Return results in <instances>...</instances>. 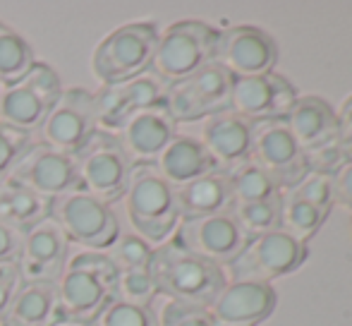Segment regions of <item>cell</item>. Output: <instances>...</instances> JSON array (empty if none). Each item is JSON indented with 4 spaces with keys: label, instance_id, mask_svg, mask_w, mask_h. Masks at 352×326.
<instances>
[{
    "label": "cell",
    "instance_id": "obj_39",
    "mask_svg": "<svg viewBox=\"0 0 352 326\" xmlns=\"http://www.w3.org/2000/svg\"><path fill=\"white\" fill-rule=\"evenodd\" d=\"M24 233L0 221V264H17L22 257Z\"/></svg>",
    "mask_w": 352,
    "mask_h": 326
},
{
    "label": "cell",
    "instance_id": "obj_35",
    "mask_svg": "<svg viewBox=\"0 0 352 326\" xmlns=\"http://www.w3.org/2000/svg\"><path fill=\"white\" fill-rule=\"evenodd\" d=\"M32 135L17 127L0 122V180L12 173V168L17 166V161L24 156V151L32 146Z\"/></svg>",
    "mask_w": 352,
    "mask_h": 326
},
{
    "label": "cell",
    "instance_id": "obj_7",
    "mask_svg": "<svg viewBox=\"0 0 352 326\" xmlns=\"http://www.w3.org/2000/svg\"><path fill=\"white\" fill-rule=\"evenodd\" d=\"M63 89L65 87L56 67L51 63L36 61L22 80L0 91V122H8L29 135L41 130Z\"/></svg>",
    "mask_w": 352,
    "mask_h": 326
},
{
    "label": "cell",
    "instance_id": "obj_37",
    "mask_svg": "<svg viewBox=\"0 0 352 326\" xmlns=\"http://www.w3.org/2000/svg\"><path fill=\"white\" fill-rule=\"evenodd\" d=\"M287 195L297 197V199H305L314 206H321V209H329L336 204L333 199V177L329 175H316V173H307L295 187L290 190H283Z\"/></svg>",
    "mask_w": 352,
    "mask_h": 326
},
{
    "label": "cell",
    "instance_id": "obj_41",
    "mask_svg": "<svg viewBox=\"0 0 352 326\" xmlns=\"http://www.w3.org/2000/svg\"><path fill=\"white\" fill-rule=\"evenodd\" d=\"M333 199L352 209V163L348 161L333 175Z\"/></svg>",
    "mask_w": 352,
    "mask_h": 326
},
{
    "label": "cell",
    "instance_id": "obj_1",
    "mask_svg": "<svg viewBox=\"0 0 352 326\" xmlns=\"http://www.w3.org/2000/svg\"><path fill=\"white\" fill-rule=\"evenodd\" d=\"M120 269L108 252L77 250L58 281V303L63 319L94 324L108 305L116 300Z\"/></svg>",
    "mask_w": 352,
    "mask_h": 326
},
{
    "label": "cell",
    "instance_id": "obj_30",
    "mask_svg": "<svg viewBox=\"0 0 352 326\" xmlns=\"http://www.w3.org/2000/svg\"><path fill=\"white\" fill-rule=\"evenodd\" d=\"M230 214L235 216L237 226H240L247 238L271 233V230H278V224H280V197L278 199H269V202L230 206Z\"/></svg>",
    "mask_w": 352,
    "mask_h": 326
},
{
    "label": "cell",
    "instance_id": "obj_20",
    "mask_svg": "<svg viewBox=\"0 0 352 326\" xmlns=\"http://www.w3.org/2000/svg\"><path fill=\"white\" fill-rule=\"evenodd\" d=\"M276 303L278 295L271 283L228 281L209 305V314L216 326H256L274 312Z\"/></svg>",
    "mask_w": 352,
    "mask_h": 326
},
{
    "label": "cell",
    "instance_id": "obj_6",
    "mask_svg": "<svg viewBox=\"0 0 352 326\" xmlns=\"http://www.w3.org/2000/svg\"><path fill=\"white\" fill-rule=\"evenodd\" d=\"M74 161L79 173V190L108 206L125 197L132 163L113 132L96 130L91 140L74 154Z\"/></svg>",
    "mask_w": 352,
    "mask_h": 326
},
{
    "label": "cell",
    "instance_id": "obj_34",
    "mask_svg": "<svg viewBox=\"0 0 352 326\" xmlns=\"http://www.w3.org/2000/svg\"><path fill=\"white\" fill-rule=\"evenodd\" d=\"M153 312H156L158 326H216L206 307H195L170 298L163 300Z\"/></svg>",
    "mask_w": 352,
    "mask_h": 326
},
{
    "label": "cell",
    "instance_id": "obj_31",
    "mask_svg": "<svg viewBox=\"0 0 352 326\" xmlns=\"http://www.w3.org/2000/svg\"><path fill=\"white\" fill-rule=\"evenodd\" d=\"M106 252L120 271H132V269H148L153 247L146 240H142L137 233H120V238Z\"/></svg>",
    "mask_w": 352,
    "mask_h": 326
},
{
    "label": "cell",
    "instance_id": "obj_33",
    "mask_svg": "<svg viewBox=\"0 0 352 326\" xmlns=\"http://www.w3.org/2000/svg\"><path fill=\"white\" fill-rule=\"evenodd\" d=\"M118 300H125L132 305H144L151 307V303L158 298L156 283H153L148 269H132V271H120V281H118Z\"/></svg>",
    "mask_w": 352,
    "mask_h": 326
},
{
    "label": "cell",
    "instance_id": "obj_21",
    "mask_svg": "<svg viewBox=\"0 0 352 326\" xmlns=\"http://www.w3.org/2000/svg\"><path fill=\"white\" fill-rule=\"evenodd\" d=\"M201 144L213 163V171L232 173L242 163L250 161L252 122L235 116L232 111H223L206 118L201 130Z\"/></svg>",
    "mask_w": 352,
    "mask_h": 326
},
{
    "label": "cell",
    "instance_id": "obj_5",
    "mask_svg": "<svg viewBox=\"0 0 352 326\" xmlns=\"http://www.w3.org/2000/svg\"><path fill=\"white\" fill-rule=\"evenodd\" d=\"M221 29L201 19H180L168 24L158 36L153 53L151 72H156L166 84H175L199 67L213 63Z\"/></svg>",
    "mask_w": 352,
    "mask_h": 326
},
{
    "label": "cell",
    "instance_id": "obj_24",
    "mask_svg": "<svg viewBox=\"0 0 352 326\" xmlns=\"http://www.w3.org/2000/svg\"><path fill=\"white\" fill-rule=\"evenodd\" d=\"M63 319L56 283L22 281L0 326H56Z\"/></svg>",
    "mask_w": 352,
    "mask_h": 326
},
{
    "label": "cell",
    "instance_id": "obj_14",
    "mask_svg": "<svg viewBox=\"0 0 352 326\" xmlns=\"http://www.w3.org/2000/svg\"><path fill=\"white\" fill-rule=\"evenodd\" d=\"M175 240L192 254L211 261L216 266H228L242 247L247 245V235L237 226L235 216L230 211L213 216H201V219L180 221L175 228Z\"/></svg>",
    "mask_w": 352,
    "mask_h": 326
},
{
    "label": "cell",
    "instance_id": "obj_9",
    "mask_svg": "<svg viewBox=\"0 0 352 326\" xmlns=\"http://www.w3.org/2000/svg\"><path fill=\"white\" fill-rule=\"evenodd\" d=\"M232 75L218 63L199 67L190 77L168 87L163 106L175 122H195L228 111Z\"/></svg>",
    "mask_w": 352,
    "mask_h": 326
},
{
    "label": "cell",
    "instance_id": "obj_22",
    "mask_svg": "<svg viewBox=\"0 0 352 326\" xmlns=\"http://www.w3.org/2000/svg\"><path fill=\"white\" fill-rule=\"evenodd\" d=\"M283 120L302 151L338 137V118L333 106L319 96H297L295 106Z\"/></svg>",
    "mask_w": 352,
    "mask_h": 326
},
{
    "label": "cell",
    "instance_id": "obj_4",
    "mask_svg": "<svg viewBox=\"0 0 352 326\" xmlns=\"http://www.w3.org/2000/svg\"><path fill=\"white\" fill-rule=\"evenodd\" d=\"M161 29L156 22L140 19L108 32L91 53V72L103 87L120 84L151 70Z\"/></svg>",
    "mask_w": 352,
    "mask_h": 326
},
{
    "label": "cell",
    "instance_id": "obj_28",
    "mask_svg": "<svg viewBox=\"0 0 352 326\" xmlns=\"http://www.w3.org/2000/svg\"><path fill=\"white\" fill-rule=\"evenodd\" d=\"M331 211L314 206L305 199H297V197L283 192L280 195V224L278 228L283 233H287L290 238H295L297 243H305L309 238H314L316 230L324 226L326 216Z\"/></svg>",
    "mask_w": 352,
    "mask_h": 326
},
{
    "label": "cell",
    "instance_id": "obj_10",
    "mask_svg": "<svg viewBox=\"0 0 352 326\" xmlns=\"http://www.w3.org/2000/svg\"><path fill=\"white\" fill-rule=\"evenodd\" d=\"M307 261V245L297 243L283 230L247 238V245L235 259L228 264L232 281H261L269 283L271 279H278L290 271L300 269Z\"/></svg>",
    "mask_w": 352,
    "mask_h": 326
},
{
    "label": "cell",
    "instance_id": "obj_42",
    "mask_svg": "<svg viewBox=\"0 0 352 326\" xmlns=\"http://www.w3.org/2000/svg\"><path fill=\"white\" fill-rule=\"evenodd\" d=\"M56 326H94V324H79V322H70V319H60Z\"/></svg>",
    "mask_w": 352,
    "mask_h": 326
},
{
    "label": "cell",
    "instance_id": "obj_13",
    "mask_svg": "<svg viewBox=\"0 0 352 326\" xmlns=\"http://www.w3.org/2000/svg\"><path fill=\"white\" fill-rule=\"evenodd\" d=\"M213 63L228 70L232 77H256L274 72L278 63V46L269 32L252 24L228 27L218 34Z\"/></svg>",
    "mask_w": 352,
    "mask_h": 326
},
{
    "label": "cell",
    "instance_id": "obj_26",
    "mask_svg": "<svg viewBox=\"0 0 352 326\" xmlns=\"http://www.w3.org/2000/svg\"><path fill=\"white\" fill-rule=\"evenodd\" d=\"M53 202L34 192L22 182L5 177L0 180V221L10 228L27 233L41 221L51 219Z\"/></svg>",
    "mask_w": 352,
    "mask_h": 326
},
{
    "label": "cell",
    "instance_id": "obj_3",
    "mask_svg": "<svg viewBox=\"0 0 352 326\" xmlns=\"http://www.w3.org/2000/svg\"><path fill=\"white\" fill-rule=\"evenodd\" d=\"M125 211L135 233L148 245H163L180 224L175 187L168 185L153 163L132 166L125 192Z\"/></svg>",
    "mask_w": 352,
    "mask_h": 326
},
{
    "label": "cell",
    "instance_id": "obj_8",
    "mask_svg": "<svg viewBox=\"0 0 352 326\" xmlns=\"http://www.w3.org/2000/svg\"><path fill=\"white\" fill-rule=\"evenodd\" d=\"M51 219L60 226L70 243L79 245V250L106 252L120 238V224L111 206L84 190L53 199Z\"/></svg>",
    "mask_w": 352,
    "mask_h": 326
},
{
    "label": "cell",
    "instance_id": "obj_16",
    "mask_svg": "<svg viewBox=\"0 0 352 326\" xmlns=\"http://www.w3.org/2000/svg\"><path fill=\"white\" fill-rule=\"evenodd\" d=\"M295 101V87L278 72H266L256 77H232L228 111L250 122L283 120Z\"/></svg>",
    "mask_w": 352,
    "mask_h": 326
},
{
    "label": "cell",
    "instance_id": "obj_36",
    "mask_svg": "<svg viewBox=\"0 0 352 326\" xmlns=\"http://www.w3.org/2000/svg\"><path fill=\"white\" fill-rule=\"evenodd\" d=\"M348 163V156H345L343 146H340L338 137L326 144H319L314 149L305 151V166L307 173H316V175H329L333 177L340 168Z\"/></svg>",
    "mask_w": 352,
    "mask_h": 326
},
{
    "label": "cell",
    "instance_id": "obj_18",
    "mask_svg": "<svg viewBox=\"0 0 352 326\" xmlns=\"http://www.w3.org/2000/svg\"><path fill=\"white\" fill-rule=\"evenodd\" d=\"M70 259V240L53 219L41 221L24 233V247L17 266L22 281L58 283Z\"/></svg>",
    "mask_w": 352,
    "mask_h": 326
},
{
    "label": "cell",
    "instance_id": "obj_17",
    "mask_svg": "<svg viewBox=\"0 0 352 326\" xmlns=\"http://www.w3.org/2000/svg\"><path fill=\"white\" fill-rule=\"evenodd\" d=\"M168 87L170 84H166L151 70L135 77V80L101 87L98 94H94V98H96L98 130L118 132V127L130 116H135L137 111L163 103Z\"/></svg>",
    "mask_w": 352,
    "mask_h": 326
},
{
    "label": "cell",
    "instance_id": "obj_38",
    "mask_svg": "<svg viewBox=\"0 0 352 326\" xmlns=\"http://www.w3.org/2000/svg\"><path fill=\"white\" fill-rule=\"evenodd\" d=\"M19 285H22L19 266L17 264H0V319H3L5 312L10 309Z\"/></svg>",
    "mask_w": 352,
    "mask_h": 326
},
{
    "label": "cell",
    "instance_id": "obj_19",
    "mask_svg": "<svg viewBox=\"0 0 352 326\" xmlns=\"http://www.w3.org/2000/svg\"><path fill=\"white\" fill-rule=\"evenodd\" d=\"M113 135L118 137L132 166H144V163H156L163 149L175 140L177 122L168 116L166 106L158 103V106L137 111Z\"/></svg>",
    "mask_w": 352,
    "mask_h": 326
},
{
    "label": "cell",
    "instance_id": "obj_32",
    "mask_svg": "<svg viewBox=\"0 0 352 326\" xmlns=\"http://www.w3.org/2000/svg\"><path fill=\"white\" fill-rule=\"evenodd\" d=\"M94 326H158V319L153 307L132 305L116 298L103 309L101 317L94 322Z\"/></svg>",
    "mask_w": 352,
    "mask_h": 326
},
{
    "label": "cell",
    "instance_id": "obj_25",
    "mask_svg": "<svg viewBox=\"0 0 352 326\" xmlns=\"http://www.w3.org/2000/svg\"><path fill=\"white\" fill-rule=\"evenodd\" d=\"M156 171L161 177L173 187H182L197 177L213 171V163L206 154L204 144L197 137L177 135L170 144L163 149V154L156 159Z\"/></svg>",
    "mask_w": 352,
    "mask_h": 326
},
{
    "label": "cell",
    "instance_id": "obj_40",
    "mask_svg": "<svg viewBox=\"0 0 352 326\" xmlns=\"http://www.w3.org/2000/svg\"><path fill=\"white\" fill-rule=\"evenodd\" d=\"M336 118H338V142L343 146L348 161L352 163V96L345 98L343 106L336 113Z\"/></svg>",
    "mask_w": 352,
    "mask_h": 326
},
{
    "label": "cell",
    "instance_id": "obj_23",
    "mask_svg": "<svg viewBox=\"0 0 352 326\" xmlns=\"http://www.w3.org/2000/svg\"><path fill=\"white\" fill-rule=\"evenodd\" d=\"M175 202L180 221L201 219L230 211L232 195H230V177L228 173L211 171L197 180L187 182L182 187H175Z\"/></svg>",
    "mask_w": 352,
    "mask_h": 326
},
{
    "label": "cell",
    "instance_id": "obj_12",
    "mask_svg": "<svg viewBox=\"0 0 352 326\" xmlns=\"http://www.w3.org/2000/svg\"><path fill=\"white\" fill-rule=\"evenodd\" d=\"M98 130L96 98L84 87L63 89L60 98L41 125V142L65 154H77Z\"/></svg>",
    "mask_w": 352,
    "mask_h": 326
},
{
    "label": "cell",
    "instance_id": "obj_29",
    "mask_svg": "<svg viewBox=\"0 0 352 326\" xmlns=\"http://www.w3.org/2000/svg\"><path fill=\"white\" fill-rule=\"evenodd\" d=\"M228 177H230L232 206L278 199L283 195V190L276 185L274 177L266 175L261 168H256L254 163H250V161L242 163V166L235 168L232 173H228Z\"/></svg>",
    "mask_w": 352,
    "mask_h": 326
},
{
    "label": "cell",
    "instance_id": "obj_11",
    "mask_svg": "<svg viewBox=\"0 0 352 326\" xmlns=\"http://www.w3.org/2000/svg\"><path fill=\"white\" fill-rule=\"evenodd\" d=\"M250 163L274 177L280 190H290L307 175L305 151L290 135L285 120L252 122Z\"/></svg>",
    "mask_w": 352,
    "mask_h": 326
},
{
    "label": "cell",
    "instance_id": "obj_15",
    "mask_svg": "<svg viewBox=\"0 0 352 326\" xmlns=\"http://www.w3.org/2000/svg\"><path fill=\"white\" fill-rule=\"evenodd\" d=\"M8 177L32 187L34 192L51 202L79 190V173L74 156L53 149L46 142H34Z\"/></svg>",
    "mask_w": 352,
    "mask_h": 326
},
{
    "label": "cell",
    "instance_id": "obj_2",
    "mask_svg": "<svg viewBox=\"0 0 352 326\" xmlns=\"http://www.w3.org/2000/svg\"><path fill=\"white\" fill-rule=\"evenodd\" d=\"M148 274L156 283L158 295L206 309L228 283L221 266L192 254L175 240L153 247Z\"/></svg>",
    "mask_w": 352,
    "mask_h": 326
},
{
    "label": "cell",
    "instance_id": "obj_27",
    "mask_svg": "<svg viewBox=\"0 0 352 326\" xmlns=\"http://www.w3.org/2000/svg\"><path fill=\"white\" fill-rule=\"evenodd\" d=\"M34 63H36V53L27 36L10 24L0 22V84L3 89L22 80L34 67Z\"/></svg>",
    "mask_w": 352,
    "mask_h": 326
}]
</instances>
